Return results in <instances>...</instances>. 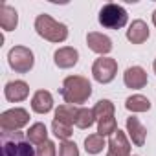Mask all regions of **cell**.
<instances>
[{"label": "cell", "mask_w": 156, "mask_h": 156, "mask_svg": "<svg viewBox=\"0 0 156 156\" xmlns=\"http://www.w3.org/2000/svg\"><path fill=\"white\" fill-rule=\"evenodd\" d=\"M37 156H55V143L53 141H44L37 147Z\"/></svg>", "instance_id": "cell-26"}, {"label": "cell", "mask_w": 156, "mask_h": 156, "mask_svg": "<svg viewBox=\"0 0 156 156\" xmlns=\"http://www.w3.org/2000/svg\"><path fill=\"white\" fill-rule=\"evenodd\" d=\"M35 30L42 39H46L50 42H62L68 37V28L46 13H42L35 19Z\"/></svg>", "instance_id": "cell-3"}, {"label": "cell", "mask_w": 156, "mask_h": 156, "mask_svg": "<svg viewBox=\"0 0 156 156\" xmlns=\"http://www.w3.org/2000/svg\"><path fill=\"white\" fill-rule=\"evenodd\" d=\"M53 107V98L48 90H39L35 92L33 99H31V108L37 112V114H46L50 112Z\"/></svg>", "instance_id": "cell-15"}, {"label": "cell", "mask_w": 156, "mask_h": 156, "mask_svg": "<svg viewBox=\"0 0 156 156\" xmlns=\"http://www.w3.org/2000/svg\"><path fill=\"white\" fill-rule=\"evenodd\" d=\"M77 112H79V108H77L75 105H61L57 110H55V119L66 123V125H75V119H77Z\"/></svg>", "instance_id": "cell-17"}, {"label": "cell", "mask_w": 156, "mask_h": 156, "mask_svg": "<svg viewBox=\"0 0 156 156\" xmlns=\"http://www.w3.org/2000/svg\"><path fill=\"white\" fill-rule=\"evenodd\" d=\"M118 130V125H116V118L114 116H108V118H103L98 121V134L99 136H108V134H114Z\"/></svg>", "instance_id": "cell-23"}, {"label": "cell", "mask_w": 156, "mask_h": 156, "mask_svg": "<svg viewBox=\"0 0 156 156\" xmlns=\"http://www.w3.org/2000/svg\"><path fill=\"white\" fill-rule=\"evenodd\" d=\"M118 72V62L112 57H99L96 59L94 66H92V73H94V79L101 85L110 83Z\"/></svg>", "instance_id": "cell-7"}, {"label": "cell", "mask_w": 156, "mask_h": 156, "mask_svg": "<svg viewBox=\"0 0 156 156\" xmlns=\"http://www.w3.org/2000/svg\"><path fill=\"white\" fill-rule=\"evenodd\" d=\"M96 121V114L92 108H79L77 112V119H75V127L77 129H88L92 127Z\"/></svg>", "instance_id": "cell-20"}, {"label": "cell", "mask_w": 156, "mask_h": 156, "mask_svg": "<svg viewBox=\"0 0 156 156\" xmlns=\"http://www.w3.org/2000/svg\"><path fill=\"white\" fill-rule=\"evenodd\" d=\"M127 39L132 44H141L149 39V26L143 20H134L127 30Z\"/></svg>", "instance_id": "cell-14"}, {"label": "cell", "mask_w": 156, "mask_h": 156, "mask_svg": "<svg viewBox=\"0 0 156 156\" xmlns=\"http://www.w3.org/2000/svg\"><path fill=\"white\" fill-rule=\"evenodd\" d=\"M61 96L68 105H79L85 103L90 96H92V85L87 77L81 75H70L64 79L62 88H61Z\"/></svg>", "instance_id": "cell-1"}, {"label": "cell", "mask_w": 156, "mask_h": 156, "mask_svg": "<svg viewBox=\"0 0 156 156\" xmlns=\"http://www.w3.org/2000/svg\"><path fill=\"white\" fill-rule=\"evenodd\" d=\"M51 130H53V134H55L59 140H62V141H68V138L72 136V127L66 125V123H62V121H59V119H53Z\"/></svg>", "instance_id": "cell-24"}, {"label": "cell", "mask_w": 156, "mask_h": 156, "mask_svg": "<svg viewBox=\"0 0 156 156\" xmlns=\"http://www.w3.org/2000/svg\"><path fill=\"white\" fill-rule=\"evenodd\" d=\"M125 108L130 110V112H147V110L151 108V101H149L145 96L136 94V96L127 98V101H125Z\"/></svg>", "instance_id": "cell-18"}, {"label": "cell", "mask_w": 156, "mask_h": 156, "mask_svg": "<svg viewBox=\"0 0 156 156\" xmlns=\"http://www.w3.org/2000/svg\"><path fill=\"white\" fill-rule=\"evenodd\" d=\"M2 156H37V151L30 145L31 141L22 132H2Z\"/></svg>", "instance_id": "cell-2"}, {"label": "cell", "mask_w": 156, "mask_h": 156, "mask_svg": "<svg viewBox=\"0 0 156 156\" xmlns=\"http://www.w3.org/2000/svg\"><path fill=\"white\" fill-rule=\"evenodd\" d=\"M152 68H154V72H156V59H154V62H152Z\"/></svg>", "instance_id": "cell-28"}, {"label": "cell", "mask_w": 156, "mask_h": 156, "mask_svg": "<svg viewBox=\"0 0 156 156\" xmlns=\"http://www.w3.org/2000/svg\"><path fill=\"white\" fill-rule=\"evenodd\" d=\"M107 156H130V143H129L125 132H121L119 129L112 134V138L108 141V154Z\"/></svg>", "instance_id": "cell-8"}, {"label": "cell", "mask_w": 156, "mask_h": 156, "mask_svg": "<svg viewBox=\"0 0 156 156\" xmlns=\"http://www.w3.org/2000/svg\"><path fill=\"white\" fill-rule=\"evenodd\" d=\"M28 121L30 114L26 108H9L0 116V129H2V132H15L28 125Z\"/></svg>", "instance_id": "cell-6"}, {"label": "cell", "mask_w": 156, "mask_h": 156, "mask_svg": "<svg viewBox=\"0 0 156 156\" xmlns=\"http://www.w3.org/2000/svg\"><path fill=\"white\" fill-rule=\"evenodd\" d=\"M87 44H88V48L92 51L101 53V55H105V53H108L112 50V41L107 35L98 33V31H92V33L87 35Z\"/></svg>", "instance_id": "cell-11"}, {"label": "cell", "mask_w": 156, "mask_h": 156, "mask_svg": "<svg viewBox=\"0 0 156 156\" xmlns=\"http://www.w3.org/2000/svg\"><path fill=\"white\" fill-rule=\"evenodd\" d=\"M30 94V87L24 81H9L4 88V96L8 101L17 103V101H24Z\"/></svg>", "instance_id": "cell-10"}, {"label": "cell", "mask_w": 156, "mask_h": 156, "mask_svg": "<svg viewBox=\"0 0 156 156\" xmlns=\"http://www.w3.org/2000/svg\"><path fill=\"white\" fill-rule=\"evenodd\" d=\"M105 147V138L99 136V134H90L87 140H85V149L88 154H99Z\"/></svg>", "instance_id": "cell-22"}, {"label": "cell", "mask_w": 156, "mask_h": 156, "mask_svg": "<svg viewBox=\"0 0 156 156\" xmlns=\"http://www.w3.org/2000/svg\"><path fill=\"white\" fill-rule=\"evenodd\" d=\"M19 24V15H17V9L8 6V4H2L0 6V26H2L4 31H11L15 30Z\"/></svg>", "instance_id": "cell-16"}, {"label": "cell", "mask_w": 156, "mask_h": 156, "mask_svg": "<svg viewBox=\"0 0 156 156\" xmlns=\"http://www.w3.org/2000/svg\"><path fill=\"white\" fill-rule=\"evenodd\" d=\"M152 22H154V26H156V11L152 13Z\"/></svg>", "instance_id": "cell-27"}, {"label": "cell", "mask_w": 156, "mask_h": 156, "mask_svg": "<svg viewBox=\"0 0 156 156\" xmlns=\"http://www.w3.org/2000/svg\"><path fill=\"white\" fill-rule=\"evenodd\" d=\"M129 20V15L127 11L118 6V4H105L99 11V24L107 30H119L127 24Z\"/></svg>", "instance_id": "cell-4"}, {"label": "cell", "mask_w": 156, "mask_h": 156, "mask_svg": "<svg viewBox=\"0 0 156 156\" xmlns=\"http://www.w3.org/2000/svg\"><path fill=\"white\" fill-rule=\"evenodd\" d=\"M123 81L129 88H143L147 85V73L141 66H130L123 73Z\"/></svg>", "instance_id": "cell-9"}, {"label": "cell", "mask_w": 156, "mask_h": 156, "mask_svg": "<svg viewBox=\"0 0 156 156\" xmlns=\"http://www.w3.org/2000/svg\"><path fill=\"white\" fill-rule=\"evenodd\" d=\"M59 156H79V149L73 141H62L59 145Z\"/></svg>", "instance_id": "cell-25"}, {"label": "cell", "mask_w": 156, "mask_h": 156, "mask_svg": "<svg viewBox=\"0 0 156 156\" xmlns=\"http://www.w3.org/2000/svg\"><path fill=\"white\" fill-rule=\"evenodd\" d=\"M28 140L35 145H41L44 141H48V130H46V125L44 123H33L28 130Z\"/></svg>", "instance_id": "cell-19"}, {"label": "cell", "mask_w": 156, "mask_h": 156, "mask_svg": "<svg viewBox=\"0 0 156 156\" xmlns=\"http://www.w3.org/2000/svg\"><path fill=\"white\" fill-rule=\"evenodd\" d=\"M8 61H9V66L15 72H19V73L30 72L33 68V62H35L33 51L30 48H26V46H15V48H11L9 53H8Z\"/></svg>", "instance_id": "cell-5"}, {"label": "cell", "mask_w": 156, "mask_h": 156, "mask_svg": "<svg viewBox=\"0 0 156 156\" xmlns=\"http://www.w3.org/2000/svg\"><path fill=\"white\" fill-rule=\"evenodd\" d=\"M53 61L59 68H72L77 64V61H79V53H77L75 48H59L55 53H53Z\"/></svg>", "instance_id": "cell-12"}, {"label": "cell", "mask_w": 156, "mask_h": 156, "mask_svg": "<svg viewBox=\"0 0 156 156\" xmlns=\"http://www.w3.org/2000/svg\"><path fill=\"white\" fill-rule=\"evenodd\" d=\"M127 132H129V136H130V140H132V143H134L136 147H143L147 130H145V127L140 123L138 118H134V116L127 118Z\"/></svg>", "instance_id": "cell-13"}, {"label": "cell", "mask_w": 156, "mask_h": 156, "mask_svg": "<svg viewBox=\"0 0 156 156\" xmlns=\"http://www.w3.org/2000/svg\"><path fill=\"white\" fill-rule=\"evenodd\" d=\"M92 110H94V114H96V119L99 121V119H103V118L114 116V103L108 101V99H99Z\"/></svg>", "instance_id": "cell-21"}]
</instances>
